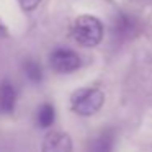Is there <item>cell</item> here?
<instances>
[{"mask_svg": "<svg viewBox=\"0 0 152 152\" xmlns=\"http://www.w3.org/2000/svg\"><path fill=\"white\" fill-rule=\"evenodd\" d=\"M56 121V108L51 103H43L36 111V123L39 128H49Z\"/></svg>", "mask_w": 152, "mask_h": 152, "instance_id": "obj_8", "label": "cell"}, {"mask_svg": "<svg viewBox=\"0 0 152 152\" xmlns=\"http://www.w3.org/2000/svg\"><path fill=\"white\" fill-rule=\"evenodd\" d=\"M72 38L83 48H95L103 39V25L92 15H82L72 25Z\"/></svg>", "mask_w": 152, "mask_h": 152, "instance_id": "obj_1", "label": "cell"}, {"mask_svg": "<svg viewBox=\"0 0 152 152\" xmlns=\"http://www.w3.org/2000/svg\"><path fill=\"white\" fill-rule=\"evenodd\" d=\"M115 147V132L113 129H105L90 141L88 152H113Z\"/></svg>", "mask_w": 152, "mask_h": 152, "instance_id": "obj_6", "label": "cell"}, {"mask_svg": "<svg viewBox=\"0 0 152 152\" xmlns=\"http://www.w3.org/2000/svg\"><path fill=\"white\" fill-rule=\"evenodd\" d=\"M18 4H20V7L23 8L26 13H30V12H33L34 8L41 4V0H18Z\"/></svg>", "mask_w": 152, "mask_h": 152, "instance_id": "obj_10", "label": "cell"}, {"mask_svg": "<svg viewBox=\"0 0 152 152\" xmlns=\"http://www.w3.org/2000/svg\"><path fill=\"white\" fill-rule=\"evenodd\" d=\"M5 34H7V28H5V25L2 23V20H0V38L5 36Z\"/></svg>", "mask_w": 152, "mask_h": 152, "instance_id": "obj_11", "label": "cell"}, {"mask_svg": "<svg viewBox=\"0 0 152 152\" xmlns=\"http://www.w3.org/2000/svg\"><path fill=\"white\" fill-rule=\"evenodd\" d=\"M136 30V23L131 17L124 13H119L115 20V25H113V33H115L116 38H121V39H126L129 38Z\"/></svg>", "mask_w": 152, "mask_h": 152, "instance_id": "obj_7", "label": "cell"}, {"mask_svg": "<svg viewBox=\"0 0 152 152\" xmlns=\"http://www.w3.org/2000/svg\"><path fill=\"white\" fill-rule=\"evenodd\" d=\"M17 106V88L12 82L4 80L0 83V113H12Z\"/></svg>", "mask_w": 152, "mask_h": 152, "instance_id": "obj_5", "label": "cell"}, {"mask_svg": "<svg viewBox=\"0 0 152 152\" xmlns=\"http://www.w3.org/2000/svg\"><path fill=\"white\" fill-rule=\"evenodd\" d=\"M49 64L56 72L59 74H70L80 67V57L75 51L67 48H57L51 53Z\"/></svg>", "mask_w": 152, "mask_h": 152, "instance_id": "obj_3", "label": "cell"}, {"mask_svg": "<svg viewBox=\"0 0 152 152\" xmlns=\"http://www.w3.org/2000/svg\"><path fill=\"white\" fill-rule=\"evenodd\" d=\"M23 70H25V75L28 77V80L33 83H39L43 80V69L41 66L33 59H28L26 62L23 64Z\"/></svg>", "mask_w": 152, "mask_h": 152, "instance_id": "obj_9", "label": "cell"}, {"mask_svg": "<svg viewBox=\"0 0 152 152\" xmlns=\"http://www.w3.org/2000/svg\"><path fill=\"white\" fill-rule=\"evenodd\" d=\"M41 152H72V141L62 131H53L44 137Z\"/></svg>", "mask_w": 152, "mask_h": 152, "instance_id": "obj_4", "label": "cell"}, {"mask_svg": "<svg viewBox=\"0 0 152 152\" xmlns=\"http://www.w3.org/2000/svg\"><path fill=\"white\" fill-rule=\"evenodd\" d=\"M105 103V93L96 87H87V88L75 90L70 96V106L72 111L79 116H92L102 110Z\"/></svg>", "mask_w": 152, "mask_h": 152, "instance_id": "obj_2", "label": "cell"}]
</instances>
